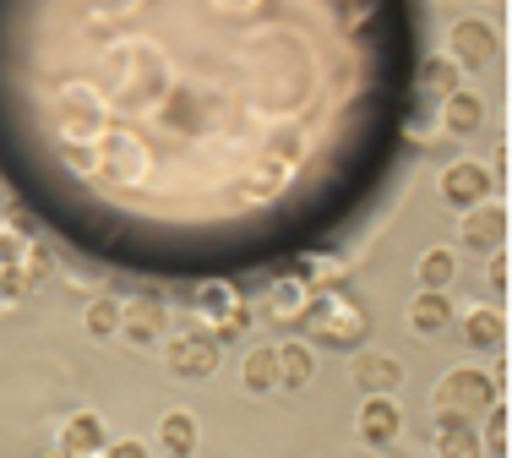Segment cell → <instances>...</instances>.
<instances>
[{
	"label": "cell",
	"mask_w": 512,
	"mask_h": 458,
	"mask_svg": "<svg viewBox=\"0 0 512 458\" xmlns=\"http://www.w3.org/2000/svg\"><path fill=\"white\" fill-rule=\"evenodd\" d=\"M480 120H485V99H480V93L458 88V93H447V99H442V126L447 131L469 137V131H480Z\"/></svg>",
	"instance_id": "5bb4252c"
},
{
	"label": "cell",
	"mask_w": 512,
	"mask_h": 458,
	"mask_svg": "<svg viewBox=\"0 0 512 458\" xmlns=\"http://www.w3.org/2000/svg\"><path fill=\"white\" fill-rule=\"evenodd\" d=\"M485 279H491L496 295L507 289V251H491V268H485Z\"/></svg>",
	"instance_id": "4316f807"
},
{
	"label": "cell",
	"mask_w": 512,
	"mask_h": 458,
	"mask_svg": "<svg viewBox=\"0 0 512 458\" xmlns=\"http://www.w3.org/2000/svg\"><path fill=\"white\" fill-rule=\"evenodd\" d=\"M300 322H306L311 339L327 344V349H355L365 333H371L365 311L355 306V300H344L338 289H327V295H311V306H306V317H300Z\"/></svg>",
	"instance_id": "6da1fadb"
},
{
	"label": "cell",
	"mask_w": 512,
	"mask_h": 458,
	"mask_svg": "<svg viewBox=\"0 0 512 458\" xmlns=\"http://www.w3.org/2000/svg\"><path fill=\"white\" fill-rule=\"evenodd\" d=\"M164 328H169V311H164V300H153V295H137V300H126L120 306V339L126 344H137V349H148L164 339Z\"/></svg>",
	"instance_id": "3957f363"
},
{
	"label": "cell",
	"mask_w": 512,
	"mask_h": 458,
	"mask_svg": "<svg viewBox=\"0 0 512 458\" xmlns=\"http://www.w3.org/2000/svg\"><path fill=\"white\" fill-rule=\"evenodd\" d=\"M60 448H66L71 458H93V453H104V420L93 415V409L71 415V420H66V431H60Z\"/></svg>",
	"instance_id": "7c38bea8"
},
{
	"label": "cell",
	"mask_w": 512,
	"mask_h": 458,
	"mask_svg": "<svg viewBox=\"0 0 512 458\" xmlns=\"http://www.w3.org/2000/svg\"><path fill=\"white\" fill-rule=\"evenodd\" d=\"M22 273H28L33 284H44V279L55 273V257H50L44 246H28V257H22Z\"/></svg>",
	"instance_id": "d4e9b609"
},
{
	"label": "cell",
	"mask_w": 512,
	"mask_h": 458,
	"mask_svg": "<svg viewBox=\"0 0 512 458\" xmlns=\"http://www.w3.org/2000/svg\"><path fill=\"white\" fill-rule=\"evenodd\" d=\"M28 246H33V240L22 235L17 224H6V229H0V268H22V257H28Z\"/></svg>",
	"instance_id": "603a6c76"
},
{
	"label": "cell",
	"mask_w": 512,
	"mask_h": 458,
	"mask_svg": "<svg viewBox=\"0 0 512 458\" xmlns=\"http://www.w3.org/2000/svg\"><path fill=\"white\" fill-rule=\"evenodd\" d=\"M458 82H463V71H458L453 55H431V60L420 66V88L431 93V99H447V93H458Z\"/></svg>",
	"instance_id": "d6986e66"
},
{
	"label": "cell",
	"mask_w": 512,
	"mask_h": 458,
	"mask_svg": "<svg viewBox=\"0 0 512 458\" xmlns=\"http://www.w3.org/2000/svg\"><path fill=\"white\" fill-rule=\"evenodd\" d=\"M0 289H6L11 300H22V295H28V289H33V279H28V273H22V268H0Z\"/></svg>",
	"instance_id": "484cf974"
},
{
	"label": "cell",
	"mask_w": 512,
	"mask_h": 458,
	"mask_svg": "<svg viewBox=\"0 0 512 458\" xmlns=\"http://www.w3.org/2000/svg\"><path fill=\"white\" fill-rule=\"evenodd\" d=\"M246 328H251V306H246V300H235L229 311H218V317H213V344H229V339H240Z\"/></svg>",
	"instance_id": "7402d4cb"
},
{
	"label": "cell",
	"mask_w": 512,
	"mask_h": 458,
	"mask_svg": "<svg viewBox=\"0 0 512 458\" xmlns=\"http://www.w3.org/2000/svg\"><path fill=\"white\" fill-rule=\"evenodd\" d=\"M491 404H496V377H485L474 366H458L436 382V409H447V415H469V409H491Z\"/></svg>",
	"instance_id": "7a4b0ae2"
},
{
	"label": "cell",
	"mask_w": 512,
	"mask_h": 458,
	"mask_svg": "<svg viewBox=\"0 0 512 458\" xmlns=\"http://www.w3.org/2000/svg\"><path fill=\"white\" fill-rule=\"evenodd\" d=\"M463 246H474V251L507 246V208L502 202H474V208H463Z\"/></svg>",
	"instance_id": "5b68a950"
},
{
	"label": "cell",
	"mask_w": 512,
	"mask_h": 458,
	"mask_svg": "<svg viewBox=\"0 0 512 458\" xmlns=\"http://www.w3.org/2000/svg\"><path fill=\"white\" fill-rule=\"evenodd\" d=\"M360 437L371 442V448H387V442L398 437V426H404V415H398V404H393V393H365V404H360Z\"/></svg>",
	"instance_id": "ba28073f"
},
{
	"label": "cell",
	"mask_w": 512,
	"mask_h": 458,
	"mask_svg": "<svg viewBox=\"0 0 512 458\" xmlns=\"http://www.w3.org/2000/svg\"><path fill=\"white\" fill-rule=\"evenodd\" d=\"M44 458H71V453H66V448H55V453H44Z\"/></svg>",
	"instance_id": "f1b7e54d"
},
{
	"label": "cell",
	"mask_w": 512,
	"mask_h": 458,
	"mask_svg": "<svg viewBox=\"0 0 512 458\" xmlns=\"http://www.w3.org/2000/svg\"><path fill=\"white\" fill-rule=\"evenodd\" d=\"M306 306H311V289L300 279H284L273 289V300H267V317H273V322H300V317H306Z\"/></svg>",
	"instance_id": "ac0fdd59"
},
{
	"label": "cell",
	"mask_w": 512,
	"mask_h": 458,
	"mask_svg": "<svg viewBox=\"0 0 512 458\" xmlns=\"http://www.w3.org/2000/svg\"><path fill=\"white\" fill-rule=\"evenodd\" d=\"M158 448H164L169 458H191L202 448V426L197 415H186V409H169L164 420H158Z\"/></svg>",
	"instance_id": "30bf717a"
},
{
	"label": "cell",
	"mask_w": 512,
	"mask_h": 458,
	"mask_svg": "<svg viewBox=\"0 0 512 458\" xmlns=\"http://www.w3.org/2000/svg\"><path fill=\"white\" fill-rule=\"evenodd\" d=\"M453 60H458V66H469V71L491 66V60H496V28H491V22H480V17L453 22Z\"/></svg>",
	"instance_id": "52a82bcc"
},
{
	"label": "cell",
	"mask_w": 512,
	"mask_h": 458,
	"mask_svg": "<svg viewBox=\"0 0 512 458\" xmlns=\"http://www.w3.org/2000/svg\"><path fill=\"white\" fill-rule=\"evenodd\" d=\"M463 339H469L474 349H502L507 344V317L491 311V306L469 311V317H463Z\"/></svg>",
	"instance_id": "9a60e30c"
},
{
	"label": "cell",
	"mask_w": 512,
	"mask_h": 458,
	"mask_svg": "<svg viewBox=\"0 0 512 458\" xmlns=\"http://www.w3.org/2000/svg\"><path fill=\"white\" fill-rule=\"evenodd\" d=\"M164 360H169L175 377H213L218 371V344H213V333H180V339H169Z\"/></svg>",
	"instance_id": "277c9868"
},
{
	"label": "cell",
	"mask_w": 512,
	"mask_h": 458,
	"mask_svg": "<svg viewBox=\"0 0 512 458\" xmlns=\"http://www.w3.org/2000/svg\"><path fill=\"white\" fill-rule=\"evenodd\" d=\"M235 300H240V295H235V289H229V284H207L202 295H197V306L207 311V317H218V311H229V306H235Z\"/></svg>",
	"instance_id": "cb8c5ba5"
},
{
	"label": "cell",
	"mask_w": 512,
	"mask_h": 458,
	"mask_svg": "<svg viewBox=\"0 0 512 458\" xmlns=\"http://www.w3.org/2000/svg\"><path fill=\"white\" fill-rule=\"evenodd\" d=\"M240 382H246V393H273L278 388V349L262 344L246 355V366H240Z\"/></svg>",
	"instance_id": "e0dca14e"
},
{
	"label": "cell",
	"mask_w": 512,
	"mask_h": 458,
	"mask_svg": "<svg viewBox=\"0 0 512 458\" xmlns=\"http://www.w3.org/2000/svg\"><path fill=\"white\" fill-rule=\"evenodd\" d=\"M311 377H316L311 344H278V388L300 393V388H311Z\"/></svg>",
	"instance_id": "4fadbf2b"
},
{
	"label": "cell",
	"mask_w": 512,
	"mask_h": 458,
	"mask_svg": "<svg viewBox=\"0 0 512 458\" xmlns=\"http://www.w3.org/2000/svg\"><path fill=\"white\" fill-rule=\"evenodd\" d=\"M104 458H148V448H142V442H109Z\"/></svg>",
	"instance_id": "83f0119b"
},
{
	"label": "cell",
	"mask_w": 512,
	"mask_h": 458,
	"mask_svg": "<svg viewBox=\"0 0 512 458\" xmlns=\"http://www.w3.org/2000/svg\"><path fill=\"white\" fill-rule=\"evenodd\" d=\"M349 377H355L360 393H393L398 382H404V366H398L393 355H376V349H365V355H355Z\"/></svg>",
	"instance_id": "9c48e42d"
},
{
	"label": "cell",
	"mask_w": 512,
	"mask_h": 458,
	"mask_svg": "<svg viewBox=\"0 0 512 458\" xmlns=\"http://www.w3.org/2000/svg\"><path fill=\"white\" fill-rule=\"evenodd\" d=\"M409 328L425 333V339L453 328V300H447V289H420V295L409 300Z\"/></svg>",
	"instance_id": "8fae6325"
},
{
	"label": "cell",
	"mask_w": 512,
	"mask_h": 458,
	"mask_svg": "<svg viewBox=\"0 0 512 458\" xmlns=\"http://www.w3.org/2000/svg\"><path fill=\"white\" fill-rule=\"evenodd\" d=\"M436 453L442 458H480V437L469 426H442L436 431Z\"/></svg>",
	"instance_id": "44dd1931"
},
{
	"label": "cell",
	"mask_w": 512,
	"mask_h": 458,
	"mask_svg": "<svg viewBox=\"0 0 512 458\" xmlns=\"http://www.w3.org/2000/svg\"><path fill=\"white\" fill-rule=\"evenodd\" d=\"M82 328H88L93 339H115V333H120V300H115V295L88 300V311H82Z\"/></svg>",
	"instance_id": "ffe728a7"
},
{
	"label": "cell",
	"mask_w": 512,
	"mask_h": 458,
	"mask_svg": "<svg viewBox=\"0 0 512 458\" xmlns=\"http://www.w3.org/2000/svg\"><path fill=\"white\" fill-rule=\"evenodd\" d=\"M442 197L453 208H474V202H491V170L474 159H458L442 170Z\"/></svg>",
	"instance_id": "8992f818"
},
{
	"label": "cell",
	"mask_w": 512,
	"mask_h": 458,
	"mask_svg": "<svg viewBox=\"0 0 512 458\" xmlns=\"http://www.w3.org/2000/svg\"><path fill=\"white\" fill-rule=\"evenodd\" d=\"M414 279H420V289H453L458 279V257L447 246H431L420 262H414Z\"/></svg>",
	"instance_id": "2e32d148"
}]
</instances>
